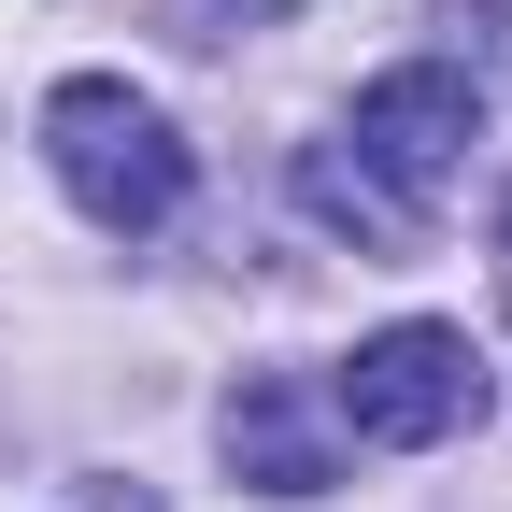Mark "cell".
Segmentation results:
<instances>
[{"label": "cell", "instance_id": "cell-1", "mask_svg": "<svg viewBox=\"0 0 512 512\" xmlns=\"http://www.w3.org/2000/svg\"><path fill=\"white\" fill-rule=\"evenodd\" d=\"M43 171L72 185V214L114 228V242H143V228L185 214V128H171L143 86H114V72L43 86Z\"/></svg>", "mask_w": 512, "mask_h": 512}, {"label": "cell", "instance_id": "cell-2", "mask_svg": "<svg viewBox=\"0 0 512 512\" xmlns=\"http://www.w3.org/2000/svg\"><path fill=\"white\" fill-rule=\"evenodd\" d=\"M328 413L356 441H384V456H427V441L484 427V356H470V328H441V313H399V328H370L342 356Z\"/></svg>", "mask_w": 512, "mask_h": 512}, {"label": "cell", "instance_id": "cell-3", "mask_svg": "<svg viewBox=\"0 0 512 512\" xmlns=\"http://www.w3.org/2000/svg\"><path fill=\"white\" fill-rule=\"evenodd\" d=\"M484 143V86L456 72V57H413V72H370L356 114H342V157L384 185L399 214H427L441 185H456V157Z\"/></svg>", "mask_w": 512, "mask_h": 512}, {"label": "cell", "instance_id": "cell-4", "mask_svg": "<svg viewBox=\"0 0 512 512\" xmlns=\"http://www.w3.org/2000/svg\"><path fill=\"white\" fill-rule=\"evenodd\" d=\"M214 441H228V470H242L256 498H328V484H342V413L313 399L299 370H242L228 413H214Z\"/></svg>", "mask_w": 512, "mask_h": 512}, {"label": "cell", "instance_id": "cell-5", "mask_svg": "<svg viewBox=\"0 0 512 512\" xmlns=\"http://www.w3.org/2000/svg\"><path fill=\"white\" fill-rule=\"evenodd\" d=\"M299 214H313V228H342V242H370V256H413V242H427V214H399L342 143H313V157H299Z\"/></svg>", "mask_w": 512, "mask_h": 512}, {"label": "cell", "instance_id": "cell-6", "mask_svg": "<svg viewBox=\"0 0 512 512\" xmlns=\"http://www.w3.org/2000/svg\"><path fill=\"white\" fill-rule=\"evenodd\" d=\"M498 285H512V200H498Z\"/></svg>", "mask_w": 512, "mask_h": 512}]
</instances>
